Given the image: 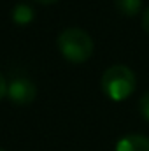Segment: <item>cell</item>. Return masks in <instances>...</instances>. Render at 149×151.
I'll list each match as a JSON object with an SVG mask.
<instances>
[{
	"label": "cell",
	"instance_id": "cell-6",
	"mask_svg": "<svg viewBox=\"0 0 149 151\" xmlns=\"http://www.w3.org/2000/svg\"><path fill=\"white\" fill-rule=\"evenodd\" d=\"M116 9L123 16H137L142 11V0H116Z\"/></svg>",
	"mask_w": 149,
	"mask_h": 151
},
{
	"label": "cell",
	"instance_id": "cell-11",
	"mask_svg": "<svg viewBox=\"0 0 149 151\" xmlns=\"http://www.w3.org/2000/svg\"><path fill=\"white\" fill-rule=\"evenodd\" d=\"M0 151H4V150H0Z\"/></svg>",
	"mask_w": 149,
	"mask_h": 151
},
{
	"label": "cell",
	"instance_id": "cell-7",
	"mask_svg": "<svg viewBox=\"0 0 149 151\" xmlns=\"http://www.w3.org/2000/svg\"><path fill=\"white\" fill-rule=\"evenodd\" d=\"M139 111L142 114V118L146 121H149V91L140 97V100H139Z\"/></svg>",
	"mask_w": 149,
	"mask_h": 151
},
{
	"label": "cell",
	"instance_id": "cell-2",
	"mask_svg": "<svg viewBox=\"0 0 149 151\" xmlns=\"http://www.w3.org/2000/svg\"><path fill=\"white\" fill-rule=\"evenodd\" d=\"M137 77L126 65H111L102 74V91L114 102L126 100L135 91Z\"/></svg>",
	"mask_w": 149,
	"mask_h": 151
},
{
	"label": "cell",
	"instance_id": "cell-5",
	"mask_svg": "<svg viewBox=\"0 0 149 151\" xmlns=\"http://www.w3.org/2000/svg\"><path fill=\"white\" fill-rule=\"evenodd\" d=\"M12 21L19 27H25V25H30L35 18V12L34 9L28 5V4H16L14 9H12Z\"/></svg>",
	"mask_w": 149,
	"mask_h": 151
},
{
	"label": "cell",
	"instance_id": "cell-10",
	"mask_svg": "<svg viewBox=\"0 0 149 151\" xmlns=\"http://www.w3.org/2000/svg\"><path fill=\"white\" fill-rule=\"evenodd\" d=\"M37 4H42V5H51V4H56L58 0H34Z\"/></svg>",
	"mask_w": 149,
	"mask_h": 151
},
{
	"label": "cell",
	"instance_id": "cell-1",
	"mask_svg": "<svg viewBox=\"0 0 149 151\" xmlns=\"http://www.w3.org/2000/svg\"><path fill=\"white\" fill-rule=\"evenodd\" d=\"M58 49L62 56L72 63H84L91 58L95 44L88 32L79 27H69L58 35Z\"/></svg>",
	"mask_w": 149,
	"mask_h": 151
},
{
	"label": "cell",
	"instance_id": "cell-3",
	"mask_svg": "<svg viewBox=\"0 0 149 151\" xmlns=\"http://www.w3.org/2000/svg\"><path fill=\"white\" fill-rule=\"evenodd\" d=\"M7 97L14 106H30L37 97V86L28 77H14L7 84Z\"/></svg>",
	"mask_w": 149,
	"mask_h": 151
},
{
	"label": "cell",
	"instance_id": "cell-4",
	"mask_svg": "<svg viewBox=\"0 0 149 151\" xmlns=\"http://www.w3.org/2000/svg\"><path fill=\"white\" fill-rule=\"evenodd\" d=\"M114 151H149V137L142 134H128L116 142Z\"/></svg>",
	"mask_w": 149,
	"mask_h": 151
},
{
	"label": "cell",
	"instance_id": "cell-8",
	"mask_svg": "<svg viewBox=\"0 0 149 151\" xmlns=\"http://www.w3.org/2000/svg\"><path fill=\"white\" fill-rule=\"evenodd\" d=\"M5 95H7V81H5L4 74L0 72V100H2Z\"/></svg>",
	"mask_w": 149,
	"mask_h": 151
},
{
	"label": "cell",
	"instance_id": "cell-9",
	"mask_svg": "<svg viewBox=\"0 0 149 151\" xmlns=\"http://www.w3.org/2000/svg\"><path fill=\"white\" fill-rule=\"evenodd\" d=\"M142 28L149 34V7L142 12Z\"/></svg>",
	"mask_w": 149,
	"mask_h": 151
}]
</instances>
